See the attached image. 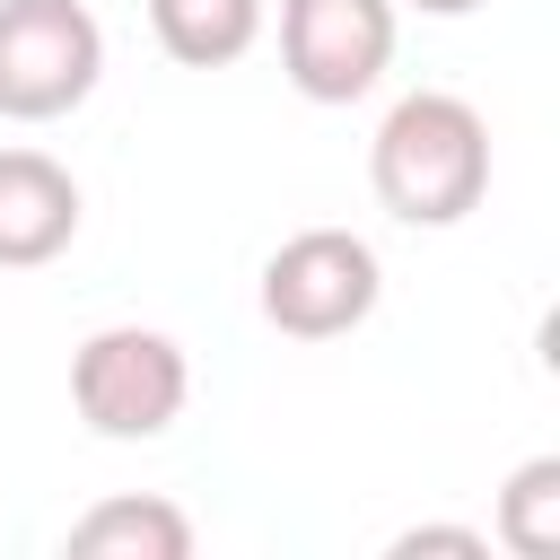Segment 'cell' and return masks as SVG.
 Instances as JSON below:
<instances>
[{
  "label": "cell",
  "instance_id": "3",
  "mask_svg": "<svg viewBox=\"0 0 560 560\" xmlns=\"http://www.w3.org/2000/svg\"><path fill=\"white\" fill-rule=\"evenodd\" d=\"M376 298H385L376 245L350 228H298L262 262V324L289 341H341L376 315Z\"/></svg>",
  "mask_w": 560,
  "mask_h": 560
},
{
  "label": "cell",
  "instance_id": "6",
  "mask_svg": "<svg viewBox=\"0 0 560 560\" xmlns=\"http://www.w3.org/2000/svg\"><path fill=\"white\" fill-rule=\"evenodd\" d=\"M79 236V184L44 149H0V271H35Z\"/></svg>",
  "mask_w": 560,
  "mask_h": 560
},
{
  "label": "cell",
  "instance_id": "1",
  "mask_svg": "<svg viewBox=\"0 0 560 560\" xmlns=\"http://www.w3.org/2000/svg\"><path fill=\"white\" fill-rule=\"evenodd\" d=\"M368 184H376V201H385L402 228H455V219H472L481 192H490V122H481L464 96L420 88V96H402V105L376 122V140H368Z\"/></svg>",
  "mask_w": 560,
  "mask_h": 560
},
{
  "label": "cell",
  "instance_id": "5",
  "mask_svg": "<svg viewBox=\"0 0 560 560\" xmlns=\"http://www.w3.org/2000/svg\"><path fill=\"white\" fill-rule=\"evenodd\" d=\"M394 61V0H280V70L306 105H359Z\"/></svg>",
  "mask_w": 560,
  "mask_h": 560
},
{
  "label": "cell",
  "instance_id": "4",
  "mask_svg": "<svg viewBox=\"0 0 560 560\" xmlns=\"http://www.w3.org/2000/svg\"><path fill=\"white\" fill-rule=\"evenodd\" d=\"M105 79V26L88 0H0V114L52 122Z\"/></svg>",
  "mask_w": 560,
  "mask_h": 560
},
{
  "label": "cell",
  "instance_id": "2",
  "mask_svg": "<svg viewBox=\"0 0 560 560\" xmlns=\"http://www.w3.org/2000/svg\"><path fill=\"white\" fill-rule=\"evenodd\" d=\"M70 402H79V420H88L96 438H114V446L166 438V429L184 420V402H192V359H184V341L158 332V324H105V332H88L79 359H70Z\"/></svg>",
  "mask_w": 560,
  "mask_h": 560
},
{
  "label": "cell",
  "instance_id": "7",
  "mask_svg": "<svg viewBox=\"0 0 560 560\" xmlns=\"http://www.w3.org/2000/svg\"><path fill=\"white\" fill-rule=\"evenodd\" d=\"M70 551L79 560H184L192 551V516L175 499H96L79 525H70Z\"/></svg>",
  "mask_w": 560,
  "mask_h": 560
},
{
  "label": "cell",
  "instance_id": "11",
  "mask_svg": "<svg viewBox=\"0 0 560 560\" xmlns=\"http://www.w3.org/2000/svg\"><path fill=\"white\" fill-rule=\"evenodd\" d=\"M411 9H429V18H472L481 0H411Z\"/></svg>",
  "mask_w": 560,
  "mask_h": 560
},
{
  "label": "cell",
  "instance_id": "8",
  "mask_svg": "<svg viewBox=\"0 0 560 560\" xmlns=\"http://www.w3.org/2000/svg\"><path fill=\"white\" fill-rule=\"evenodd\" d=\"M149 35L184 70H228L262 35V0H149Z\"/></svg>",
  "mask_w": 560,
  "mask_h": 560
},
{
  "label": "cell",
  "instance_id": "9",
  "mask_svg": "<svg viewBox=\"0 0 560 560\" xmlns=\"http://www.w3.org/2000/svg\"><path fill=\"white\" fill-rule=\"evenodd\" d=\"M499 542L516 560H551L560 551V455H534L508 472L499 490Z\"/></svg>",
  "mask_w": 560,
  "mask_h": 560
},
{
  "label": "cell",
  "instance_id": "10",
  "mask_svg": "<svg viewBox=\"0 0 560 560\" xmlns=\"http://www.w3.org/2000/svg\"><path fill=\"white\" fill-rule=\"evenodd\" d=\"M420 551H464V560H481L490 534H472V525H411V534H394V560H420Z\"/></svg>",
  "mask_w": 560,
  "mask_h": 560
}]
</instances>
